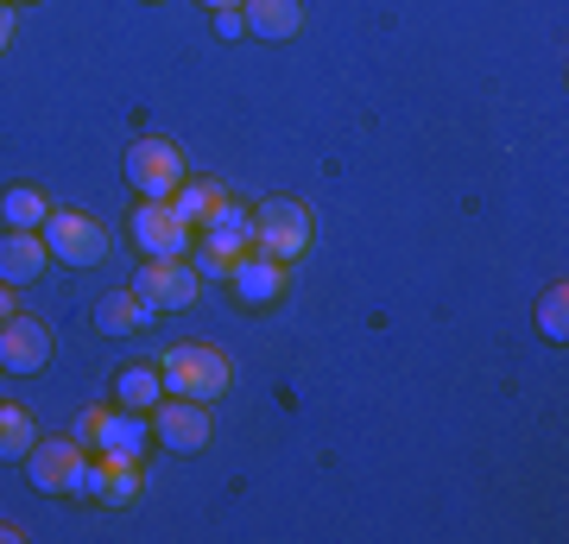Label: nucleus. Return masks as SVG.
<instances>
[{
    "label": "nucleus",
    "mask_w": 569,
    "mask_h": 544,
    "mask_svg": "<svg viewBox=\"0 0 569 544\" xmlns=\"http://www.w3.org/2000/svg\"><path fill=\"white\" fill-rule=\"evenodd\" d=\"M164 393H178V399H203L216 405L234 386V367H228V355L216 343H178V348H164Z\"/></svg>",
    "instance_id": "nucleus-1"
},
{
    "label": "nucleus",
    "mask_w": 569,
    "mask_h": 544,
    "mask_svg": "<svg viewBox=\"0 0 569 544\" xmlns=\"http://www.w3.org/2000/svg\"><path fill=\"white\" fill-rule=\"evenodd\" d=\"M102 424H108V405H82V418H77V431H70V437H77L82 449H96V437H102Z\"/></svg>",
    "instance_id": "nucleus-23"
},
{
    "label": "nucleus",
    "mask_w": 569,
    "mask_h": 544,
    "mask_svg": "<svg viewBox=\"0 0 569 544\" xmlns=\"http://www.w3.org/2000/svg\"><path fill=\"white\" fill-rule=\"evenodd\" d=\"M7 44H13V7L0 0V51H7Z\"/></svg>",
    "instance_id": "nucleus-25"
},
{
    "label": "nucleus",
    "mask_w": 569,
    "mask_h": 544,
    "mask_svg": "<svg viewBox=\"0 0 569 544\" xmlns=\"http://www.w3.org/2000/svg\"><path fill=\"white\" fill-rule=\"evenodd\" d=\"M133 241H140L146 260H190L197 228L178 216V202L171 197H140L133 202Z\"/></svg>",
    "instance_id": "nucleus-3"
},
{
    "label": "nucleus",
    "mask_w": 569,
    "mask_h": 544,
    "mask_svg": "<svg viewBox=\"0 0 569 544\" xmlns=\"http://www.w3.org/2000/svg\"><path fill=\"white\" fill-rule=\"evenodd\" d=\"M146 437H152V412H133V405H121V412H108L102 437H96V449H114V456H140Z\"/></svg>",
    "instance_id": "nucleus-15"
},
{
    "label": "nucleus",
    "mask_w": 569,
    "mask_h": 544,
    "mask_svg": "<svg viewBox=\"0 0 569 544\" xmlns=\"http://www.w3.org/2000/svg\"><path fill=\"white\" fill-rule=\"evenodd\" d=\"M140 323H146V304L133 298V285H127V291H108V298L96 304V329H102V336H133Z\"/></svg>",
    "instance_id": "nucleus-18"
},
{
    "label": "nucleus",
    "mask_w": 569,
    "mask_h": 544,
    "mask_svg": "<svg viewBox=\"0 0 569 544\" xmlns=\"http://www.w3.org/2000/svg\"><path fill=\"white\" fill-rule=\"evenodd\" d=\"M228 285L241 291V304H272L284 291V260H266V254H247L234 273H228Z\"/></svg>",
    "instance_id": "nucleus-13"
},
{
    "label": "nucleus",
    "mask_w": 569,
    "mask_h": 544,
    "mask_svg": "<svg viewBox=\"0 0 569 544\" xmlns=\"http://www.w3.org/2000/svg\"><path fill=\"white\" fill-rule=\"evenodd\" d=\"M247 254H253L247 241H228V235H197V247H190V266H197L203 279H228V273L247 260Z\"/></svg>",
    "instance_id": "nucleus-16"
},
{
    "label": "nucleus",
    "mask_w": 569,
    "mask_h": 544,
    "mask_svg": "<svg viewBox=\"0 0 569 544\" xmlns=\"http://www.w3.org/2000/svg\"><path fill=\"white\" fill-rule=\"evenodd\" d=\"M152 437H159L171 456H203L209 437H216V424H209V405H203V399H178V393H164L159 412H152Z\"/></svg>",
    "instance_id": "nucleus-7"
},
{
    "label": "nucleus",
    "mask_w": 569,
    "mask_h": 544,
    "mask_svg": "<svg viewBox=\"0 0 569 544\" xmlns=\"http://www.w3.org/2000/svg\"><path fill=\"white\" fill-rule=\"evenodd\" d=\"M216 32H222V39H247V20H241V7H222V13H216Z\"/></svg>",
    "instance_id": "nucleus-24"
},
{
    "label": "nucleus",
    "mask_w": 569,
    "mask_h": 544,
    "mask_svg": "<svg viewBox=\"0 0 569 544\" xmlns=\"http://www.w3.org/2000/svg\"><path fill=\"white\" fill-rule=\"evenodd\" d=\"M538 329H545L550 343L569 336V285H550L545 298H538Z\"/></svg>",
    "instance_id": "nucleus-21"
},
{
    "label": "nucleus",
    "mask_w": 569,
    "mask_h": 544,
    "mask_svg": "<svg viewBox=\"0 0 569 544\" xmlns=\"http://www.w3.org/2000/svg\"><path fill=\"white\" fill-rule=\"evenodd\" d=\"M51 329H44L39 317H20V310H13V317L0 323V367H7V374H39L44 362H51Z\"/></svg>",
    "instance_id": "nucleus-10"
},
{
    "label": "nucleus",
    "mask_w": 569,
    "mask_h": 544,
    "mask_svg": "<svg viewBox=\"0 0 569 544\" xmlns=\"http://www.w3.org/2000/svg\"><path fill=\"white\" fill-rule=\"evenodd\" d=\"M171 202H178V216H183V222H190L197 235H203V228L228 209V190H222L216 178H190V184H178V190H171Z\"/></svg>",
    "instance_id": "nucleus-14"
},
{
    "label": "nucleus",
    "mask_w": 569,
    "mask_h": 544,
    "mask_svg": "<svg viewBox=\"0 0 569 544\" xmlns=\"http://www.w3.org/2000/svg\"><path fill=\"white\" fill-rule=\"evenodd\" d=\"M44 216H51V197L32 190V184H13V190L0 197V222L7 228H44Z\"/></svg>",
    "instance_id": "nucleus-19"
},
{
    "label": "nucleus",
    "mask_w": 569,
    "mask_h": 544,
    "mask_svg": "<svg viewBox=\"0 0 569 544\" xmlns=\"http://www.w3.org/2000/svg\"><path fill=\"white\" fill-rule=\"evenodd\" d=\"M203 235H228V241H247V247H253V209L228 197V209H222V216H216V222L203 228Z\"/></svg>",
    "instance_id": "nucleus-22"
},
{
    "label": "nucleus",
    "mask_w": 569,
    "mask_h": 544,
    "mask_svg": "<svg viewBox=\"0 0 569 544\" xmlns=\"http://www.w3.org/2000/svg\"><path fill=\"white\" fill-rule=\"evenodd\" d=\"M133 298L146 304V317L152 310H190L203 298V273L190 260H146L140 279H133Z\"/></svg>",
    "instance_id": "nucleus-6"
},
{
    "label": "nucleus",
    "mask_w": 569,
    "mask_h": 544,
    "mask_svg": "<svg viewBox=\"0 0 569 544\" xmlns=\"http://www.w3.org/2000/svg\"><path fill=\"white\" fill-rule=\"evenodd\" d=\"M20 538H26L20 525H7V520H0V544H20Z\"/></svg>",
    "instance_id": "nucleus-27"
},
{
    "label": "nucleus",
    "mask_w": 569,
    "mask_h": 544,
    "mask_svg": "<svg viewBox=\"0 0 569 544\" xmlns=\"http://www.w3.org/2000/svg\"><path fill=\"white\" fill-rule=\"evenodd\" d=\"M241 20L253 39H298L305 32V0H241Z\"/></svg>",
    "instance_id": "nucleus-12"
},
{
    "label": "nucleus",
    "mask_w": 569,
    "mask_h": 544,
    "mask_svg": "<svg viewBox=\"0 0 569 544\" xmlns=\"http://www.w3.org/2000/svg\"><path fill=\"white\" fill-rule=\"evenodd\" d=\"M44 266H51V247H44L39 228H7L0 235V285H32L44 279Z\"/></svg>",
    "instance_id": "nucleus-11"
},
{
    "label": "nucleus",
    "mask_w": 569,
    "mask_h": 544,
    "mask_svg": "<svg viewBox=\"0 0 569 544\" xmlns=\"http://www.w3.org/2000/svg\"><path fill=\"white\" fill-rule=\"evenodd\" d=\"M82 463H89V449L77 437H51V444L26 449V482L39 487V494H77Z\"/></svg>",
    "instance_id": "nucleus-9"
},
{
    "label": "nucleus",
    "mask_w": 569,
    "mask_h": 544,
    "mask_svg": "<svg viewBox=\"0 0 569 544\" xmlns=\"http://www.w3.org/2000/svg\"><path fill=\"white\" fill-rule=\"evenodd\" d=\"M39 235L51 247V260H63V266H102L108 260V228L96 216H82V209H51Z\"/></svg>",
    "instance_id": "nucleus-5"
},
{
    "label": "nucleus",
    "mask_w": 569,
    "mask_h": 544,
    "mask_svg": "<svg viewBox=\"0 0 569 544\" xmlns=\"http://www.w3.org/2000/svg\"><path fill=\"white\" fill-rule=\"evenodd\" d=\"M13 317V285H0V323Z\"/></svg>",
    "instance_id": "nucleus-26"
},
{
    "label": "nucleus",
    "mask_w": 569,
    "mask_h": 544,
    "mask_svg": "<svg viewBox=\"0 0 569 544\" xmlns=\"http://www.w3.org/2000/svg\"><path fill=\"white\" fill-rule=\"evenodd\" d=\"M310 241H317V222H310V209L298 197H266L260 216H253V254L266 260H305Z\"/></svg>",
    "instance_id": "nucleus-2"
},
{
    "label": "nucleus",
    "mask_w": 569,
    "mask_h": 544,
    "mask_svg": "<svg viewBox=\"0 0 569 544\" xmlns=\"http://www.w3.org/2000/svg\"><path fill=\"white\" fill-rule=\"evenodd\" d=\"M140 487H146L140 456H114V449H96V456L82 463V475H77V494L96 501V506H108V513H127V506L140 501Z\"/></svg>",
    "instance_id": "nucleus-4"
},
{
    "label": "nucleus",
    "mask_w": 569,
    "mask_h": 544,
    "mask_svg": "<svg viewBox=\"0 0 569 544\" xmlns=\"http://www.w3.org/2000/svg\"><path fill=\"white\" fill-rule=\"evenodd\" d=\"M127 184L140 190V197H171L183 184V152L159 133H146V140L127 146Z\"/></svg>",
    "instance_id": "nucleus-8"
},
{
    "label": "nucleus",
    "mask_w": 569,
    "mask_h": 544,
    "mask_svg": "<svg viewBox=\"0 0 569 544\" xmlns=\"http://www.w3.org/2000/svg\"><path fill=\"white\" fill-rule=\"evenodd\" d=\"M203 7H216V13H222V7H241V0H203Z\"/></svg>",
    "instance_id": "nucleus-28"
},
{
    "label": "nucleus",
    "mask_w": 569,
    "mask_h": 544,
    "mask_svg": "<svg viewBox=\"0 0 569 544\" xmlns=\"http://www.w3.org/2000/svg\"><path fill=\"white\" fill-rule=\"evenodd\" d=\"M114 399L133 405V412H152V405L164 399V374L159 367H127L121 380H114Z\"/></svg>",
    "instance_id": "nucleus-20"
},
{
    "label": "nucleus",
    "mask_w": 569,
    "mask_h": 544,
    "mask_svg": "<svg viewBox=\"0 0 569 544\" xmlns=\"http://www.w3.org/2000/svg\"><path fill=\"white\" fill-rule=\"evenodd\" d=\"M39 444V424H32V412L13 399H0V463H26V449Z\"/></svg>",
    "instance_id": "nucleus-17"
}]
</instances>
